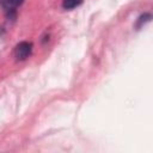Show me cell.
<instances>
[{
  "label": "cell",
  "instance_id": "6da1fadb",
  "mask_svg": "<svg viewBox=\"0 0 153 153\" xmlns=\"http://www.w3.org/2000/svg\"><path fill=\"white\" fill-rule=\"evenodd\" d=\"M31 53H32V43L27 41H23L16 45L13 55L17 61H24L31 55Z\"/></svg>",
  "mask_w": 153,
  "mask_h": 153
},
{
  "label": "cell",
  "instance_id": "7a4b0ae2",
  "mask_svg": "<svg viewBox=\"0 0 153 153\" xmlns=\"http://www.w3.org/2000/svg\"><path fill=\"white\" fill-rule=\"evenodd\" d=\"M25 0H0V6L2 7V10L5 12H7V14L11 17L12 13H14L16 8L19 7Z\"/></svg>",
  "mask_w": 153,
  "mask_h": 153
},
{
  "label": "cell",
  "instance_id": "3957f363",
  "mask_svg": "<svg viewBox=\"0 0 153 153\" xmlns=\"http://www.w3.org/2000/svg\"><path fill=\"white\" fill-rule=\"evenodd\" d=\"M82 1H84V0H63V1H62V7H63L65 10H73V8H75L76 6L81 5Z\"/></svg>",
  "mask_w": 153,
  "mask_h": 153
},
{
  "label": "cell",
  "instance_id": "277c9868",
  "mask_svg": "<svg viewBox=\"0 0 153 153\" xmlns=\"http://www.w3.org/2000/svg\"><path fill=\"white\" fill-rule=\"evenodd\" d=\"M151 18H152V16H151L149 13H145V14L140 16V17H139V19L136 20V27H137V29H139V27H141L145 23L149 22V20H151Z\"/></svg>",
  "mask_w": 153,
  "mask_h": 153
}]
</instances>
